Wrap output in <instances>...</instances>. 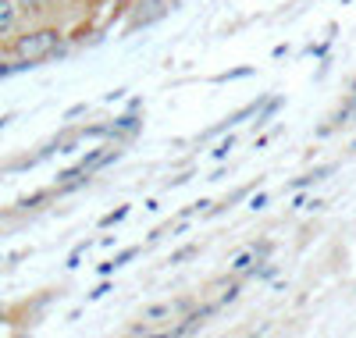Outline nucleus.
Instances as JSON below:
<instances>
[{"label": "nucleus", "instance_id": "1", "mask_svg": "<svg viewBox=\"0 0 356 338\" xmlns=\"http://www.w3.org/2000/svg\"><path fill=\"white\" fill-rule=\"evenodd\" d=\"M15 61H22L25 68H36L43 61L65 57V29L61 25H29L22 33H15L8 43H0Z\"/></svg>", "mask_w": 356, "mask_h": 338}, {"label": "nucleus", "instance_id": "2", "mask_svg": "<svg viewBox=\"0 0 356 338\" xmlns=\"http://www.w3.org/2000/svg\"><path fill=\"white\" fill-rule=\"evenodd\" d=\"M218 314V303H203V306H189L182 314V324H171V335H196L203 331V324Z\"/></svg>", "mask_w": 356, "mask_h": 338}, {"label": "nucleus", "instance_id": "3", "mask_svg": "<svg viewBox=\"0 0 356 338\" xmlns=\"http://www.w3.org/2000/svg\"><path fill=\"white\" fill-rule=\"evenodd\" d=\"M171 11V0H136V11H132V22H129V33L139 25H154L157 18H164Z\"/></svg>", "mask_w": 356, "mask_h": 338}, {"label": "nucleus", "instance_id": "4", "mask_svg": "<svg viewBox=\"0 0 356 338\" xmlns=\"http://www.w3.org/2000/svg\"><path fill=\"white\" fill-rule=\"evenodd\" d=\"M193 306V299H178V303H150V306H143V321H150V324H164V321H178L186 310Z\"/></svg>", "mask_w": 356, "mask_h": 338}, {"label": "nucleus", "instance_id": "5", "mask_svg": "<svg viewBox=\"0 0 356 338\" xmlns=\"http://www.w3.org/2000/svg\"><path fill=\"white\" fill-rule=\"evenodd\" d=\"M139 129H143V118H139L136 111H129V114H122V118L107 121V139L122 143V139H132V136H139Z\"/></svg>", "mask_w": 356, "mask_h": 338}, {"label": "nucleus", "instance_id": "6", "mask_svg": "<svg viewBox=\"0 0 356 338\" xmlns=\"http://www.w3.org/2000/svg\"><path fill=\"white\" fill-rule=\"evenodd\" d=\"M22 29V11L18 0H0V43H8L15 33Z\"/></svg>", "mask_w": 356, "mask_h": 338}, {"label": "nucleus", "instance_id": "7", "mask_svg": "<svg viewBox=\"0 0 356 338\" xmlns=\"http://www.w3.org/2000/svg\"><path fill=\"white\" fill-rule=\"evenodd\" d=\"M332 171H335V164H321V168H314V171H307V175H300V178H292V182H289V189H292V193H300V189L314 186V182H324Z\"/></svg>", "mask_w": 356, "mask_h": 338}, {"label": "nucleus", "instance_id": "8", "mask_svg": "<svg viewBox=\"0 0 356 338\" xmlns=\"http://www.w3.org/2000/svg\"><path fill=\"white\" fill-rule=\"evenodd\" d=\"M253 264H260V260H257V253H253V250H243L239 257H235V260L228 264V271H232V274H250V271H253Z\"/></svg>", "mask_w": 356, "mask_h": 338}, {"label": "nucleus", "instance_id": "9", "mask_svg": "<svg viewBox=\"0 0 356 338\" xmlns=\"http://www.w3.org/2000/svg\"><path fill=\"white\" fill-rule=\"evenodd\" d=\"M143 250H139V246H129V250H122V253H114V260H107L111 264V271H118V267H125L129 260H136Z\"/></svg>", "mask_w": 356, "mask_h": 338}, {"label": "nucleus", "instance_id": "10", "mask_svg": "<svg viewBox=\"0 0 356 338\" xmlns=\"http://www.w3.org/2000/svg\"><path fill=\"white\" fill-rule=\"evenodd\" d=\"M253 72H257V68H232V72H221V75H214L211 82H218V86H221V82H235V79H250Z\"/></svg>", "mask_w": 356, "mask_h": 338}, {"label": "nucleus", "instance_id": "11", "mask_svg": "<svg viewBox=\"0 0 356 338\" xmlns=\"http://www.w3.org/2000/svg\"><path fill=\"white\" fill-rule=\"evenodd\" d=\"M125 218H129V207H118V210H111V214L100 218V228H114V225H122Z\"/></svg>", "mask_w": 356, "mask_h": 338}, {"label": "nucleus", "instance_id": "12", "mask_svg": "<svg viewBox=\"0 0 356 338\" xmlns=\"http://www.w3.org/2000/svg\"><path fill=\"white\" fill-rule=\"evenodd\" d=\"M260 264H264V267H257V264H253V271H250V274H253V278H260V282H271L275 274H278V267H275L271 260H260Z\"/></svg>", "mask_w": 356, "mask_h": 338}, {"label": "nucleus", "instance_id": "13", "mask_svg": "<svg viewBox=\"0 0 356 338\" xmlns=\"http://www.w3.org/2000/svg\"><path fill=\"white\" fill-rule=\"evenodd\" d=\"M196 253H200V246H196V242H189V246H182V250H175L168 264H182V260H193Z\"/></svg>", "mask_w": 356, "mask_h": 338}, {"label": "nucleus", "instance_id": "14", "mask_svg": "<svg viewBox=\"0 0 356 338\" xmlns=\"http://www.w3.org/2000/svg\"><path fill=\"white\" fill-rule=\"evenodd\" d=\"M239 292H243V285L239 282H232L225 292H221V299H218V306H228V303H235V299H239Z\"/></svg>", "mask_w": 356, "mask_h": 338}, {"label": "nucleus", "instance_id": "15", "mask_svg": "<svg viewBox=\"0 0 356 338\" xmlns=\"http://www.w3.org/2000/svg\"><path fill=\"white\" fill-rule=\"evenodd\" d=\"M235 150V136H228V139H221L218 146H214V161H225L228 157V153Z\"/></svg>", "mask_w": 356, "mask_h": 338}, {"label": "nucleus", "instance_id": "16", "mask_svg": "<svg viewBox=\"0 0 356 338\" xmlns=\"http://www.w3.org/2000/svg\"><path fill=\"white\" fill-rule=\"evenodd\" d=\"M47 200H50V193H33V196H25L18 207H22V210H29V207H40V203H47Z\"/></svg>", "mask_w": 356, "mask_h": 338}, {"label": "nucleus", "instance_id": "17", "mask_svg": "<svg viewBox=\"0 0 356 338\" xmlns=\"http://www.w3.org/2000/svg\"><path fill=\"white\" fill-rule=\"evenodd\" d=\"M86 111H89V104H75V107H68V111H65V121H75V118H82Z\"/></svg>", "mask_w": 356, "mask_h": 338}, {"label": "nucleus", "instance_id": "18", "mask_svg": "<svg viewBox=\"0 0 356 338\" xmlns=\"http://www.w3.org/2000/svg\"><path fill=\"white\" fill-rule=\"evenodd\" d=\"M267 200H271L267 193H257V196H250V210H264V207H267Z\"/></svg>", "mask_w": 356, "mask_h": 338}, {"label": "nucleus", "instance_id": "19", "mask_svg": "<svg viewBox=\"0 0 356 338\" xmlns=\"http://www.w3.org/2000/svg\"><path fill=\"white\" fill-rule=\"evenodd\" d=\"M107 292H111V285H107V282H100V285H97L93 292H89V303H97V299H104Z\"/></svg>", "mask_w": 356, "mask_h": 338}, {"label": "nucleus", "instance_id": "20", "mask_svg": "<svg viewBox=\"0 0 356 338\" xmlns=\"http://www.w3.org/2000/svg\"><path fill=\"white\" fill-rule=\"evenodd\" d=\"M189 178H193V175H189V171H186V175H175V178H171V182H168V186H186V182H189Z\"/></svg>", "mask_w": 356, "mask_h": 338}, {"label": "nucleus", "instance_id": "21", "mask_svg": "<svg viewBox=\"0 0 356 338\" xmlns=\"http://www.w3.org/2000/svg\"><path fill=\"white\" fill-rule=\"evenodd\" d=\"M307 54H314V57H324V54H328V43H317V47H310Z\"/></svg>", "mask_w": 356, "mask_h": 338}, {"label": "nucleus", "instance_id": "22", "mask_svg": "<svg viewBox=\"0 0 356 338\" xmlns=\"http://www.w3.org/2000/svg\"><path fill=\"white\" fill-rule=\"evenodd\" d=\"M129 335H150V324H132Z\"/></svg>", "mask_w": 356, "mask_h": 338}, {"label": "nucleus", "instance_id": "23", "mask_svg": "<svg viewBox=\"0 0 356 338\" xmlns=\"http://www.w3.org/2000/svg\"><path fill=\"white\" fill-rule=\"evenodd\" d=\"M122 97H125V89H114V93H107L104 100H107V104H114V100H122Z\"/></svg>", "mask_w": 356, "mask_h": 338}, {"label": "nucleus", "instance_id": "24", "mask_svg": "<svg viewBox=\"0 0 356 338\" xmlns=\"http://www.w3.org/2000/svg\"><path fill=\"white\" fill-rule=\"evenodd\" d=\"M8 121H11V114H4V118H0V129H8Z\"/></svg>", "mask_w": 356, "mask_h": 338}, {"label": "nucleus", "instance_id": "25", "mask_svg": "<svg viewBox=\"0 0 356 338\" xmlns=\"http://www.w3.org/2000/svg\"><path fill=\"white\" fill-rule=\"evenodd\" d=\"M349 150H353V153H356V143H353V146H349Z\"/></svg>", "mask_w": 356, "mask_h": 338}, {"label": "nucleus", "instance_id": "26", "mask_svg": "<svg viewBox=\"0 0 356 338\" xmlns=\"http://www.w3.org/2000/svg\"><path fill=\"white\" fill-rule=\"evenodd\" d=\"M346 4H353V0H346Z\"/></svg>", "mask_w": 356, "mask_h": 338}]
</instances>
